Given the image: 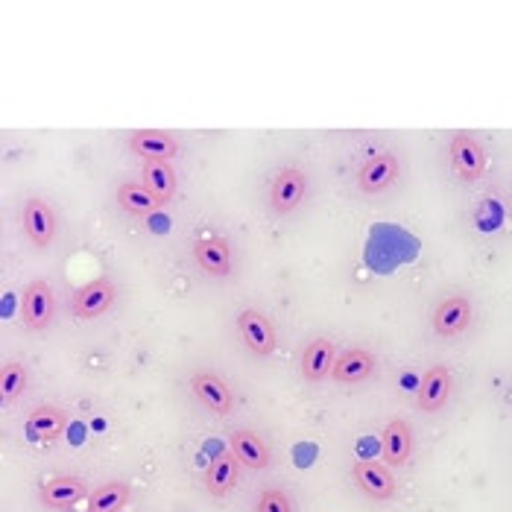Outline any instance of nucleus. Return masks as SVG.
I'll list each match as a JSON object with an SVG mask.
<instances>
[{
	"label": "nucleus",
	"mask_w": 512,
	"mask_h": 512,
	"mask_svg": "<svg viewBox=\"0 0 512 512\" xmlns=\"http://www.w3.org/2000/svg\"><path fill=\"white\" fill-rule=\"evenodd\" d=\"M401 176V161L395 153H375L366 158L357 170V188L366 197H378L384 191H390Z\"/></svg>",
	"instance_id": "obj_1"
},
{
	"label": "nucleus",
	"mask_w": 512,
	"mask_h": 512,
	"mask_svg": "<svg viewBox=\"0 0 512 512\" xmlns=\"http://www.w3.org/2000/svg\"><path fill=\"white\" fill-rule=\"evenodd\" d=\"M56 316V293L53 287L36 278L24 287V296H21V322L30 328V331H41L53 322Z\"/></svg>",
	"instance_id": "obj_2"
},
{
	"label": "nucleus",
	"mask_w": 512,
	"mask_h": 512,
	"mask_svg": "<svg viewBox=\"0 0 512 512\" xmlns=\"http://www.w3.org/2000/svg\"><path fill=\"white\" fill-rule=\"evenodd\" d=\"M308 197V173L299 167H284L278 170V176L273 179L270 188V208L276 211L278 217L293 214Z\"/></svg>",
	"instance_id": "obj_3"
},
{
	"label": "nucleus",
	"mask_w": 512,
	"mask_h": 512,
	"mask_svg": "<svg viewBox=\"0 0 512 512\" xmlns=\"http://www.w3.org/2000/svg\"><path fill=\"white\" fill-rule=\"evenodd\" d=\"M115 299H118L115 281H109V278H94V281L82 284L77 293H74L71 311H74L77 319H100V316L112 311Z\"/></svg>",
	"instance_id": "obj_4"
},
{
	"label": "nucleus",
	"mask_w": 512,
	"mask_h": 512,
	"mask_svg": "<svg viewBox=\"0 0 512 512\" xmlns=\"http://www.w3.org/2000/svg\"><path fill=\"white\" fill-rule=\"evenodd\" d=\"M237 331H240L246 349L255 352V355L270 357L278 349L276 325L270 322V316L255 311V308L240 311V316H237Z\"/></svg>",
	"instance_id": "obj_5"
},
{
	"label": "nucleus",
	"mask_w": 512,
	"mask_h": 512,
	"mask_svg": "<svg viewBox=\"0 0 512 512\" xmlns=\"http://www.w3.org/2000/svg\"><path fill=\"white\" fill-rule=\"evenodd\" d=\"M448 158H451L454 173H457L463 182H477V179L486 173V153H483V147L474 141L472 135H466V132H457V135L451 138Z\"/></svg>",
	"instance_id": "obj_6"
},
{
	"label": "nucleus",
	"mask_w": 512,
	"mask_h": 512,
	"mask_svg": "<svg viewBox=\"0 0 512 512\" xmlns=\"http://www.w3.org/2000/svg\"><path fill=\"white\" fill-rule=\"evenodd\" d=\"M21 223L36 249H47L56 237V214L41 197H27L21 208Z\"/></svg>",
	"instance_id": "obj_7"
},
{
	"label": "nucleus",
	"mask_w": 512,
	"mask_h": 512,
	"mask_svg": "<svg viewBox=\"0 0 512 512\" xmlns=\"http://www.w3.org/2000/svg\"><path fill=\"white\" fill-rule=\"evenodd\" d=\"M357 489L372 498V501H393L395 498V477L390 466L378 463V460H357L352 469Z\"/></svg>",
	"instance_id": "obj_8"
},
{
	"label": "nucleus",
	"mask_w": 512,
	"mask_h": 512,
	"mask_svg": "<svg viewBox=\"0 0 512 512\" xmlns=\"http://www.w3.org/2000/svg\"><path fill=\"white\" fill-rule=\"evenodd\" d=\"M191 393L197 395L202 407H208L217 416H229L235 410V393L217 372H197L191 378Z\"/></svg>",
	"instance_id": "obj_9"
},
{
	"label": "nucleus",
	"mask_w": 512,
	"mask_h": 512,
	"mask_svg": "<svg viewBox=\"0 0 512 512\" xmlns=\"http://www.w3.org/2000/svg\"><path fill=\"white\" fill-rule=\"evenodd\" d=\"M431 325H434V331L439 337L463 334L472 325V302H469V296H445L436 305Z\"/></svg>",
	"instance_id": "obj_10"
},
{
	"label": "nucleus",
	"mask_w": 512,
	"mask_h": 512,
	"mask_svg": "<svg viewBox=\"0 0 512 512\" xmlns=\"http://www.w3.org/2000/svg\"><path fill=\"white\" fill-rule=\"evenodd\" d=\"M194 261L197 267L211 278L232 276V246L226 237H202L194 246Z\"/></svg>",
	"instance_id": "obj_11"
},
{
	"label": "nucleus",
	"mask_w": 512,
	"mask_h": 512,
	"mask_svg": "<svg viewBox=\"0 0 512 512\" xmlns=\"http://www.w3.org/2000/svg\"><path fill=\"white\" fill-rule=\"evenodd\" d=\"M85 492H88V486H85V480L82 477H74V474H59V477H53V480H47L44 486H41L39 492V501L47 507V510H71L77 501L85 498Z\"/></svg>",
	"instance_id": "obj_12"
},
{
	"label": "nucleus",
	"mask_w": 512,
	"mask_h": 512,
	"mask_svg": "<svg viewBox=\"0 0 512 512\" xmlns=\"http://www.w3.org/2000/svg\"><path fill=\"white\" fill-rule=\"evenodd\" d=\"M129 150L144 161H170L179 156V141L161 129H138L129 138Z\"/></svg>",
	"instance_id": "obj_13"
},
{
	"label": "nucleus",
	"mask_w": 512,
	"mask_h": 512,
	"mask_svg": "<svg viewBox=\"0 0 512 512\" xmlns=\"http://www.w3.org/2000/svg\"><path fill=\"white\" fill-rule=\"evenodd\" d=\"M375 366H378V360H375L372 352H366V349H346V352H340L337 360H334L331 381L346 384V387L363 384L366 378H372Z\"/></svg>",
	"instance_id": "obj_14"
},
{
	"label": "nucleus",
	"mask_w": 512,
	"mask_h": 512,
	"mask_svg": "<svg viewBox=\"0 0 512 512\" xmlns=\"http://www.w3.org/2000/svg\"><path fill=\"white\" fill-rule=\"evenodd\" d=\"M68 428V413L59 404H39L27 413V436L33 442H56Z\"/></svg>",
	"instance_id": "obj_15"
},
{
	"label": "nucleus",
	"mask_w": 512,
	"mask_h": 512,
	"mask_svg": "<svg viewBox=\"0 0 512 512\" xmlns=\"http://www.w3.org/2000/svg\"><path fill=\"white\" fill-rule=\"evenodd\" d=\"M448 398H451V372H448V366L434 363V366L425 372L422 384H419L416 404H419V410H425V413H436V410H442V407L448 404Z\"/></svg>",
	"instance_id": "obj_16"
},
{
	"label": "nucleus",
	"mask_w": 512,
	"mask_h": 512,
	"mask_svg": "<svg viewBox=\"0 0 512 512\" xmlns=\"http://www.w3.org/2000/svg\"><path fill=\"white\" fill-rule=\"evenodd\" d=\"M334 360H337V346H334V340L316 337V340H311V343L305 346V352H302V378L311 381V384H319V381L331 378Z\"/></svg>",
	"instance_id": "obj_17"
},
{
	"label": "nucleus",
	"mask_w": 512,
	"mask_h": 512,
	"mask_svg": "<svg viewBox=\"0 0 512 512\" xmlns=\"http://www.w3.org/2000/svg\"><path fill=\"white\" fill-rule=\"evenodd\" d=\"M229 451L240 460V466H246L252 472H261V469L270 466V448H267V442L258 434H252V431H235L232 439H229Z\"/></svg>",
	"instance_id": "obj_18"
},
{
	"label": "nucleus",
	"mask_w": 512,
	"mask_h": 512,
	"mask_svg": "<svg viewBox=\"0 0 512 512\" xmlns=\"http://www.w3.org/2000/svg\"><path fill=\"white\" fill-rule=\"evenodd\" d=\"M381 454H384V463L387 466H404L413 454V431L407 422H387L384 434H381Z\"/></svg>",
	"instance_id": "obj_19"
},
{
	"label": "nucleus",
	"mask_w": 512,
	"mask_h": 512,
	"mask_svg": "<svg viewBox=\"0 0 512 512\" xmlns=\"http://www.w3.org/2000/svg\"><path fill=\"white\" fill-rule=\"evenodd\" d=\"M237 477H240V460L232 451H223L214 457V463L205 472V489H208V495L223 498L235 489Z\"/></svg>",
	"instance_id": "obj_20"
},
{
	"label": "nucleus",
	"mask_w": 512,
	"mask_h": 512,
	"mask_svg": "<svg viewBox=\"0 0 512 512\" xmlns=\"http://www.w3.org/2000/svg\"><path fill=\"white\" fill-rule=\"evenodd\" d=\"M115 197H118L120 208L126 214H132V217H153V214H158L164 208V202L156 194H150L147 185H138V182H123V185H118V194Z\"/></svg>",
	"instance_id": "obj_21"
},
{
	"label": "nucleus",
	"mask_w": 512,
	"mask_h": 512,
	"mask_svg": "<svg viewBox=\"0 0 512 512\" xmlns=\"http://www.w3.org/2000/svg\"><path fill=\"white\" fill-rule=\"evenodd\" d=\"M141 185L150 188V194H156L164 205L176 197V170L170 167V161H144V173H141Z\"/></svg>",
	"instance_id": "obj_22"
},
{
	"label": "nucleus",
	"mask_w": 512,
	"mask_h": 512,
	"mask_svg": "<svg viewBox=\"0 0 512 512\" xmlns=\"http://www.w3.org/2000/svg\"><path fill=\"white\" fill-rule=\"evenodd\" d=\"M129 486L120 483V480H112V483H103L91 492L88 498V512H120L126 504H129Z\"/></svg>",
	"instance_id": "obj_23"
},
{
	"label": "nucleus",
	"mask_w": 512,
	"mask_h": 512,
	"mask_svg": "<svg viewBox=\"0 0 512 512\" xmlns=\"http://www.w3.org/2000/svg\"><path fill=\"white\" fill-rule=\"evenodd\" d=\"M27 381H30V372L24 363H18V360L3 363L0 366V398H3V404H12L18 395H24Z\"/></svg>",
	"instance_id": "obj_24"
},
{
	"label": "nucleus",
	"mask_w": 512,
	"mask_h": 512,
	"mask_svg": "<svg viewBox=\"0 0 512 512\" xmlns=\"http://www.w3.org/2000/svg\"><path fill=\"white\" fill-rule=\"evenodd\" d=\"M255 512H293V501L281 489H264L255 504Z\"/></svg>",
	"instance_id": "obj_25"
}]
</instances>
